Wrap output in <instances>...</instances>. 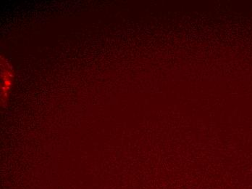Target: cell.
Wrapping results in <instances>:
<instances>
[{
    "instance_id": "obj_1",
    "label": "cell",
    "mask_w": 252,
    "mask_h": 189,
    "mask_svg": "<svg viewBox=\"0 0 252 189\" xmlns=\"http://www.w3.org/2000/svg\"><path fill=\"white\" fill-rule=\"evenodd\" d=\"M1 101L4 104L7 101L13 84L14 72L10 63L1 57Z\"/></svg>"
}]
</instances>
